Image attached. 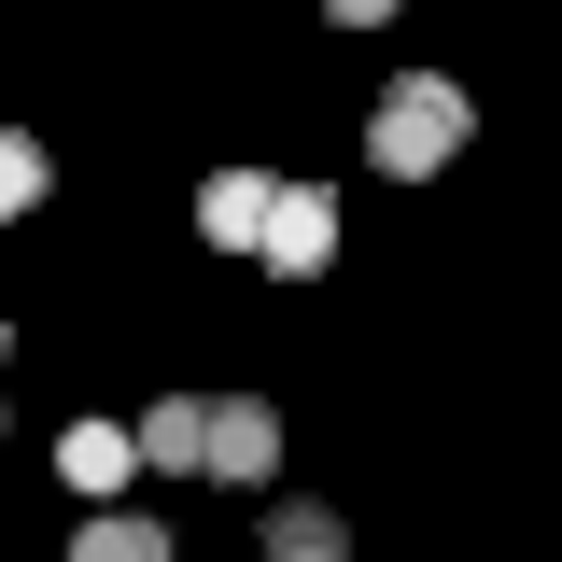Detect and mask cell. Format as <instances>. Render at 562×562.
Instances as JSON below:
<instances>
[{
	"label": "cell",
	"instance_id": "1",
	"mask_svg": "<svg viewBox=\"0 0 562 562\" xmlns=\"http://www.w3.org/2000/svg\"><path fill=\"white\" fill-rule=\"evenodd\" d=\"M464 140H479V99H464L450 70H394V85H380V113H366V169H394V183H436Z\"/></svg>",
	"mask_w": 562,
	"mask_h": 562
},
{
	"label": "cell",
	"instance_id": "4",
	"mask_svg": "<svg viewBox=\"0 0 562 562\" xmlns=\"http://www.w3.org/2000/svg\"><path fill=\"white\" fill-rule=\"evenodd\" d=\"M127 436H140V464H155V479H198V464H211V408H198V394H155Z\"/></svg>",
	"mask_w": 562,
	"mask_h": 562
},
{
	"label": "cell",
	"instance_id": "3",
	"mask_svg": "<svg viewBox=\"0 0 562 562\" xmlns=\"http://www.w3.org/2000/svg\"><path fill=\"white\" fill-rule=\"evenodd\" d=\"M268 464H281L268 408H254V394H225V408H211V479H225V492H268Z\"/></svg>",
	"mask_w": 562,
	"mask_h": 562
},
{
	"label": "cell",
	"instance_id": "10",
	"mask_svg": "<svg viewBox=\"0 0 562 562\" xmlns=\"http://www.w3.org/2000/svg\"><path fill=\"white\" fill-rule=\"evenodd\" d=\"M324 14H338V29H380V14H394V0H324Z\"/></svg>",
	"mask_w": 562,
	"mask_h": 562
},
{
	"label": "cell",
	"instance_id": "8",
	"mask_svg": "<svg viewBox=\"0 0 562 562\" xmlns=\"http://www.w3.org/2000/svg\"><path fill=\"white\" fill-rule=\"evenodd\" d=\"M70 562H169V520H155V506H99V520L70 535Z\"/></svg>",
	"mask_w": 562,
	"mask_h": 562
},
{
	"label": "cell",
	"instance_id": "9",
	"mask_svg": "<svg viewBox=\"0 0 562 562\" xmlns=\"http://www.w3.org/2000/svg\"><path fill=\"white\" fill-rule=\"evenodd\" d=\"M29 198H43V140H29V127H0V225H14Z\"/></svg>",
	"mask_w": 562,
	"mask_h": 562
},
{
	"label": "cell",
	"instance_id": "5",
	"mask_svg": "<svg viewBox=\"0 0 562 562\" xmlns=\"http://www.w3.org/2000/svg\"><path fill=\"white\" fill-rule=\"evenodd\" d=\"M57 479H70V492H99V506H113V492L140 479V436H127V422H70V436H57Z\"/></svg>",
	"mask_w": 562,
	"mask_h": 562
},
{
	"label": "cell",
	"instance_id": "11",
	"mask_svg": "<svg viewBox=\"0 0 562 562\" xmlns=\"http://www.w3.org/2000/svg\"><path fill=\"white\" fill-rule=\"evenodd\" d=\"M0 351H14V324H0Z\"/></svg>",
	"mask_w": 562,
	"mask_h": 562
},
{
	"label": "cell",
	"instance_id": "7",
	"mask_svg": "<svg viewBox=\"0 0 562 562\" xmlns=\"http://www.w3.org/2000/svg\"><path fill=\"white\" fill-rule=\"evenodd\" d=\"M254 562H351V520H338V506H268Z\"/></svg>",
	"mask_w": 562,
	"mask_h": 562
},
{
	"label": "cell",
	"instance_id": "2",
	"mask_svg": "<svg viewBox=\"0 0 562 562\" xmlns=\"http://www.w3.org/2000/svg\"><path fill=\"white\" fill-rule=\"evenodd\" d=\"M254 254H268L281 281H310L324 254H338V198H324V183H281V198H268V239H254Z\"/></svg>",
	"mask_w": 562,
	"mask_h": 562
},
{
	"label": "cell",
	"instance_id": "6",
	"mask_svg": "<svg viewBox=\"0 0 562 562\" xmlns=\"http://www.w3.org/2000/svg\"><path fill=\"white\" fill-rule=\"evenodd\" d=\"M268 198H281V183H254V169H211V183H198V239L254 254V239H268Z\"/></svg>",
	"mask_w": 562,
	"mask_h": 562
}]
</instances>
